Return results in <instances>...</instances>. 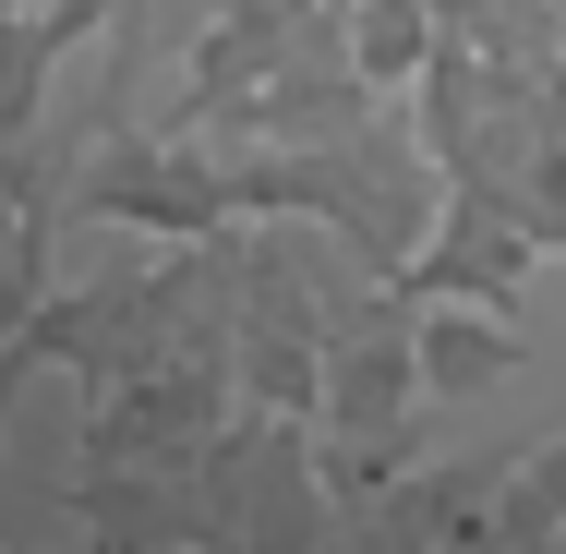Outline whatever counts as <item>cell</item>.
Segmentation results:
<instances>
[{
  "instance_id": "obj_1",
  "label": "cell",
  "mask_w": 566,
  "mask_h": 554,
  "mask_svg": "<svg viewBox=\"0 0 566 554\" xmlns=\"http://www.w3.org/2000/svg\"><path fill=\"white\" fill-rule=\"evenodd\" d=\"M85 206H97V218H145V229H206V218L241 206V181H218V169L181 157V145H120V157H97Z\"/></svg>"
},
{
  "instance_id": "obj_2",
  "label": "cell",
  "mask_w": 566,
  "mask_h": 554,
  "mask_svg": "<svg viewBox=\"0 0 566 554\" xmlns=\"http://www.w3.org/2000/svg\"><path fill=\"white\" fill-rule=\"evenodd\" d=\"M518 278H531V229L506 218L494 194H458V206H447V241L410 265V290H422V302H447V290H470V302H506Z\"/></svg>"
},
{
  "instance_id": "obj_3",
  "label": "cell",
  "mask_w": 566,
  "mask_h": 554,
  "mask_svg": "<svg viewBox=\"0 0 566 554\" xmlns=\"http://www.w3.org/2000/svg\"><path fill=\"white\" fill-rule=\"evenodd\" d=\"M494 374H518V337H506V326L422 314V386H434V398H470V386H494Z\"/></svg>"
}]
</instances>
